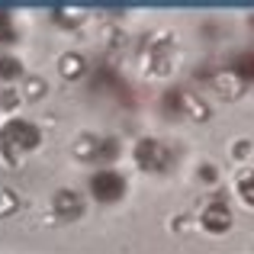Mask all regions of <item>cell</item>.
<instances>
[{
	"label": "cell",
	"mask_w": 254,
	"mask_h": 254,
	"mask_svg": "<svg viewBox=\"0 0 254 254\" xmlns=\"http://www.w3.org/2000/svg\"><path fill=\"white\" fill-rule=\"evenodd\" d=\"M145 62H148L151 74H171V68L177 64V49H174L171 42H155L148 45V52H145Z\"/></svg>",
	"instance_id": "8992f818"
},
{
	"label": "cell",
	"mask_w": 254,
	"mask_h": 254,
	"mask_svg": "<svg viewBox=\"0 0 254 254\" xmlns=\"http://www.w3.org/2000/svg\"><path fill=\"white\" fill-rule=\"evenodd\" d=\"M132 158H135V164L142 171H151V174L168 171L171 161H174L171 148L164 142H158V138H142V142L135 145V151H132Z\"/></svg>",
	"instance_id": "3957f363"
},
{
	"label": "cell",
	"mask_w": 254,
	"mask_h": 254,
	"mask_svg": "<svg viewBox=\"0 0 254 254\" xmlns=\"http://www.w3.org/2000/svg\"><path fill=\"white\" fill-rule=\"evenodd\" d=\"M42 142V132L39 126H32L29 119H10V123L0 129V148L10 158L23 155V151H36Z\"/></svg>",
	"instance_id": "6da1fadb"
},
{
	"label": "cell",
	"mask_w": 254,
	"mask_h": 254,
	"mask_svg": "<svg viewBox=\"0 0 254 254\" xmlns=\"http://www.w3.org/2000/svg\"><path fill=\"white\" fill-rule=\"evenodd\" d=\"M203 180H216V168H212V164H206V168H203Z\"/></svg>",
	"instance_id": "ffe728a7"
},
{
	"label": "cell",
	"mask_w": 254,
	"mask_h": 254,
	"mask_svg": "<svg viewBox=\"0 0 254 254\" xmlns=\"http://www.w3.org/2000/svg\"><path fill=\"white\" fill-rule=\"evenodd\" d=\"M229 68L235 71V74L242 77L245 84H248V81H254V52H238V55L229 62Z\"/></svg>",
	"instance_id": "8fae6325"
},
{
	"label": "cell",
	"mask_w": 254,
	"mask_h": 254,
	"mask_svg": "<svg viewBox=\"0 0 254 254\" xmlns=\"http://www.w3.org/2000/svg\"><path fill=\"white\" fill-rule=\"evenodd\" d=\"M52 212H55V219H62V222H74V219L84 216V199L77 190H55V196H52Z\"/></svg>",
	"instance_id": "5b68a950"
},
{
	"label": "cell",
	"mask_w": 254,
	"mask_h": 254,
	"mask_svg": "<svg viewBox=\"0 0 254 254\" xmlns=\"http://www.w3.org/2000/svg\"><path fill=\"white\" fill-rule=\"evenodd\" d=\"M100 142H103V138H97L93 132H81V135L74 138V145H71V155H74L77 161H97Z\"/></svg>",
	"instance_id": "9c48e42d"
},
{
	"label": "cell",
	"mask_w": 254,
	"mask_h": 254,
	"mask_svg": "<svg viewBox=\"0 0 254 254\" xmlns=\"http://www.w3.org/2000/svg\"><path fill=\"white\" fill-rule=\"evenodd\" d=\"M164 110L174 113L177 119H193V123H203L209 119V103L196 93H187V90H171L164 97Z\"/></svg>",
	"instance_id": "7a4b0ae2"
},
{
	"label": "cell",
	"mask_w": 254,
	"mask_h": 254,
	"mask_svg": "<svg viewBox=\"0 0 254 254\" xmlns=\"http://www.w3.org/2000/svg\"><path fill=\"white\" fill-rule=\"evenodd\" d=\"M90 193L100 203H116L126 196V177L119 171H97L90 177Z\"/></svg>",
	"instance_id": "277c9868"
},
{
	"label": "cell",
	"mask_w": 254,
	"mask_h": 254,
	"mask_svg": "<svg viewBox=\"0 0 254 254\" xmlns=\"http://www.w3.org/2000/svg\"><path fill=\"white\" fill-rule=\"evenodd\" d=\"M23 77V62L13 55H0V81H19Z\"/></svg>",
	"instance_id": "7c38bea8"
},
{
	"label": "cell",
	"mask_w": 254,
	"mask_h": 254,
	"mask_svg": "<svg viewBox=\"0 0 254 254\" xmlns=\"http://www.w3.org/2000/svg\"><path fill=\"white\" fill-rule=\"evenodd\" d=\"M16 100H19V93H13V90H3V97H0V103H3V106H13Z\"/></svg>",
	"instance_id": "d6986e66"
},
{
	"label": "cell",
	"mask_w": 254,
	"mask_h": 254,
	"mask_svg": "<svg viewBox=\"0 0 254 254\" xmlns=\"http://www.w3.org/2000/svg\"><path fill=\"white\" fill-rule=\"evenodd\" d=\"M52 19H55L58 26H81L84 23V13L81 10H64V6H58V10H52Z\"/></svg>",
	"instance_id": "4fadbf2b"
},
{
	"label": "cell",
	"mask_w": 254,
	"mask_h": 254,
	"mask_svg": "<svg viewBox=\"0 0 254 254\" xmlns=\"http://www.w3.org/2000/svg\"><path fill=\"white\" fill-rule=\"evenodd\" d=\"M45 90H49V84H45L42 77H26V81H23V90H19V93H23V100H39Z\"/></svg>",
	"instance_id": "5bb4252c"
},
{
	"label": "cell",
	"mask_w": 254,
	"mask_h": 254,
	"mask_svg": "<svg viewBox=\"0 0 254 254\" xmlns=\"http://www.w3.org/2000/svg\"><path fill=\"white\" fill-rule=\"evenodd\" d=\"M116 155H119V142H116V138H103V142H100V155H97V161H113Z\"/></svg>",
	"instance_id": "e0dca14e"
},
{
	"label": "cell",
	"mask_w": 254,
	"mask_h": 254,
	"mask_svg": "<svg viewBox=\"0 0 254 254\" xmlns=\"http://www.w3.org/2000/svg\"><path fill=\"white\" fill-rule=\"evenodd\" d=\"M238 196L248 206H254V171H245L242 177H238Z\"/></svg>",
	"instance_id": "9a60e30c"
},
{
	"label": "cell",
	"mask_w": 254,
	"mask_h": 254,
	"mask_svg": "<svg viewBox=\"0 0 254 254\" xmlns=\"http://www.w3.org/2000/svg\"><path fill=\"white\" fill-rule=\"evenodd\" d=\"M19 209V196L13 190H0V216H10Z\"/></svg>",
	"instance_id": "2e32d148"
},
{
	"label": "cell",
	"mask_w": 254,
	"mask_h": 254,
	"mask_svg": "<svg viewBox=\"0 0 254 254\" xmlns=\"http://www.w3.org/2000/svg\"><path fill=\"white\" fill-rule=\"evenodd\" d=\"M251 151H254L251 142H235V158H248Z\"/></svg>",
	"instance_id": "ac0fdd59"
},
{
	"label": "cell",
	"mask_w": 254,
	"mask_h": 254,
	"mask_svg": "<svg viewBox=\"0 0 254 254\" xmlns=\"http://www.w3.org/2000/svg\"><path fill=\"white\" fill-rule=\"evenodd\" d=\"M209 84H212V90H216L222 100H235V97H242V93H245V81L232 68H219L216 74L209 77Z\"/></svg>",
	"instance_id": "ba28073f"
},
{
	"label": "cell",
	"mask_w": 254,
	"mask_h": 254,
	"mask_svg": "<svg viewBox=\"0 0 254 254\" xmlns=\"http://www.w3.org/2000/svg\"><path fill=\"white\" fill-rule=\"evenodd\" d=\"M58 71H62V77H68V81H77V77L87 74V58L81 52H64V55L58 58Z\"/></svg>",
	"instance_id": "30bf717a"
},
{
	"label": "cell",
	"mask_w": 254,
	"mask_h": 254,
	"mask_svg": "<svg viewBox=\"0 0 254 254\" xmlns=\"http://www.w3.org/2000/svg\"><path fill=\"white\" fill-rule=\"evenodd\" d=\"M199 222H203L206 232H212V235H222V232L232 229V209L222 203V199H212V203L203 209Z\"/></svg>",
	"instance_id": "52a82bcc"
}]
</instances>
